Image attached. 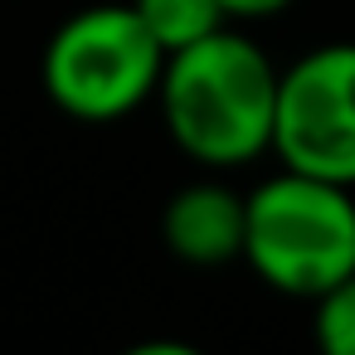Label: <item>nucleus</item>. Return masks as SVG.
<instances>
[{
  "instance_id": "obj_1",
  "label": "nucleus",
  "mask_w": 355,
  "mask_h": 355,
  "mask_svg": "<svg viewBox=\"0 0 355 355\" xmlns=\"http://www.w3.org/2000/svg\"><path fill=\"white\" fill-rule=\"evenodd\" d=\"M156 103L171 141L205 171H239L272 151L277 69L229 25L166 54Z\"/></svg>"
},
{
  "instance_id": "obj_2",
  "label": "nucleus",
  "mask_w": 355,
  "mask_h": 355,
  "mask_svg": "<svg viewBox=\"0 0 355 355\" xmlns=\"http://www.w3.org/2000/svg\"><path fill=\"white\" fill-rule=\"evenodd\" d=\"M253 277L282 297L311 302L355 268L350 185L282 166L243 195V253Z\"/></svg>"
},
{
  "instance_id": "obj_3",
  "label": "nucleus",
  "mask_w": 355,
  "mask_h": 355,
  "mask_svg": "<svg viewBox=\"0 0 355 355\" xmlns=\"http://www.w3.org/2000/svg\"><path fill=\"white\" fill-rule=\"evenodd\" d=\"M166 54L132 6H88L69 15L40 54L44 98L73 122H117L156 98Z\"/></svg>"
},
{
  "instance_id": "obj_4",
  "label": "nucleus",
  "mask_w": 355,
  "mask_h": 355,
  "mask_svg": "<svg viewBox=\"0 0 355 355\" xmlns=\"http://www.w3.org/2000/svg\"><path fill=\"white\" fill-rule=\"evenodd\" d=\"M272 156L355 190V40L316 44L277 73Z\"/></svg>"
},
{
  "instance_id": "obj_5",
  "label": "nucleus",
  "mask_w": 355,
  "mask_h": 355,
  "mask_svg": "<svg viewBox=\"0 0 355 355\" xmlns=\"http://www.w3.org/2000/svg\"><path fill=\"white\" fill-rule=\"evenodd\" d=\"M161 243L190 268H224L243 253V195L214 175L180 185L161 209Z\"/></svg>"
},
{
  "instance_id": "obj_6",
  "label": "nucleus",
  "mask_w": 355,
  "mask_h": 355,
  "mask_svg": "<svg viewBox=\"0 0 355 355\" xmlns=\"http://www.w3.org/2000/svg\"><path fill=\"white\" fill-rule=\"evenodd\" d=\"M132 10L146 25V35L161 44V54H175L229 25L219 0H132Z\"/></svg>"
},
{
  "instance_id": "obj_7",
  "label": "nucleus",
  "mask_w": 355,
  "mask_h": 355,
  "mask_svg": "<svg viewBox=\"0 0 355 355\" xmlns=\"http://www.w3.org/2000/svg\"><path fill=\"white\" fill-rule=\"evenodd\" d=\"M311 336L326 355H355V268L311 297Z\"/></svg>"
},
{
  "instance_id": "obj_8",
  "label": "nucleus",
  "mask_w": 355,
  "mask_h": 355,
  "mask_svg": "<svg viewBox=\"0 0 355 355\" xmlns=\"http://www.w3.org/2000/svg\"><path fill=\"white\" fill-rule=\"evenodd\" d=\"M297 0H219V10H224V20L234 25V20H272V15H282V10H292Z\"/></svg>"
},
{
  "instance_id": "obj_9",
  "label": "nucleus",
  "mask_w": 355,
  "mask_h": 355,
  "mask_svg": "<svg viewBox=\"0 0 355 355\" xmlns=\"http://www.w3.org/2000/svg\"><path fill=\"white\" fill-rule=\"evenodd\" d=\"M156 350H161V345H141L137 355H156ZM166 355H190V350H185V345H166Z\"/></svg>"
}]
</instances>
